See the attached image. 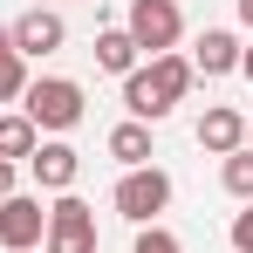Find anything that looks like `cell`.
<instances>
[{"instance_id":"6da1fadb","label":"cell","mask_w":253,"mask_h":253,"mask_svg":"<svg viewBox=\"0 0 253 253\" xmlns=\"http://www.w3.org/2000/svg\"><path fill=\"white\" fill-rule=\"evenodd\" d=\"M185 89H192V62L185 55H151V69L124 76V110L137 124H158V117H171L185 103Z\"/></svg>"},{"instance_id":"7a4b0ae2","label":"cell","mask_w":253,"mask_h":253,"mask_svg":"<svg viewBox=\"0 0 253 253\" xmlns=\"http://www.w3.org/2000/svg\"><path fill=\"white\" fill-rule=\"evenodd\" d=\"M21 117L35 130H76L83 124V83H69V76H42V83H28L21 89Z\"/></svg>"},{"instance_id":"3957f363","label":"cell","mask_w":253,"mask_h":253,"mask_svg":"<svg viewBox=\"0 0 253 253\" xmlns=\"http://www.w3.org/2000/svg\"><path fill=\"white\" fill-rule=\"evenodd\" d=\"M124 35L137 48H151V55H171V42L185 35V14H178V0H130Z\"/></svg>"},{"instance_id":"277c9868","label":"cell","mask_w":253,"mask_h":253,"mask_svg":"<svg viewBox=\"0 0 253 253\" xmlns=\"http://www.w3.org/2000/svg\"><path fill=\"white\" fill-rule=\"evenodd\" d=\"M171 206V178L158 165H137V171H124V185H117V212H124L130 226H151L158 212Z\"/></svg>"},{"instance_id":"5b68a950","label":"cell","mask_w":253,"mask_h":253,"mask_svg":"<svg viewBox=\"0 0 253 253\" xmlns=\"http://www.w3.org/2000/svg\"><path fill=\"white\" fill-rule=\"evenodd\" d=\"M42 240H48V253H96V212L62 192V199L48 206V233Z\"/></svg>"},{"instance_id":"8992f818","label":"cell","mask_w":253,"mask_h":253,"mask_svg":"<svg viewBox=\"0 0 253 253\" xmlns=\"http://www.w3.org/2000/svg\"><path fill=\"white\" fill-rule=\"evenodd\" d=\"M42 233H48L42 199H28V192L0 199V247H7V253H35V240H42Z\"/></svg>"},{"instance_id":"52a82bcc","label":"cell","mask_w":253,"mask_h":253,"mask_svg":"<svg viewBox=\"0 0 253 253\" xmlns=\"http://www.w3.org/2000/svg\"><path fill=\"white\" fill-rule=\"evenodd\" d=\"M7 35H14V55H21V62H28V55H55V48L69 42L62 14H48V7H28V14H21Z\"/></svg>"},{"instance_id":"ba28073f","label":"cell","mask_w":253,"mask_h":253,"mask_svg":"<svg viewBox=\"0 0 253 253\" xmlns=\"http://www.w3.org/2000/svg\"><path fill=\"white\" fill-rule=\"evenodd\" d=\"M199 144H206L212 158H233V151H247V117H240V110H226V103H212L206 117H199Z\"/></svg>"},{"instance_id":"9c48e42d","label":"cell","mask_w":253,"mask_h":253,"mask_svg":"<svg viewBox=\"0 0 253 253\" xmlns=\"http://www.w3.org/2000/svg\"><path fill=\"white\" fill-rule=\"evenodd\" d=\"M28 171H35V185H42V192H69V185H76V171H83V158H76L69 144H35Z\"/></svg>"},{"instance_id":"30bf717a","label":"cell","mask_w":253,"mask_h":253,"mask_svg":"<svg viewBox=\"0 0 253 253\" xmlns=\"http://www.w3.org/2000/svg\"><path fill=\"white\" fill-rule=\"evenodd\" d=\"M226 69H240V42L226 28H206L199 48H192V76H226Z\"/></svg>"},{"instance_id":"8fae6325","label":"cell","mask_w":253,"mask_h":253,"mask_svg":"<svg viewBox=\"0 0 253 253\" xmlns=\"http://www.w3.org/2000/svg\"><path fill=\"white\" fill-rule=\"evenodd\" d=\"M110 158H117V165H151V124H137V117H130V124H117L110 130Z\"/></svg>"},{"instance_id":"7c38bea8","label":"cell","mask_w":253,"mask_h":253,"mask_svg":"<svg viewBox=\"0 0 253 253\" xmlns=\"http://www.w3.org/2000/svg\"><path fill=\"white\" fill-rule=\"evenodd\" d=\"M96 69H110V76H130L137 69V42H130L124 28H103L96 35Z\"/></svg>"},{"instance_id":"4fadbf2b","label":"cell","mask_w":253,"mask_h":253,"mask_svg":"<svg viewBox=\"0 0 253 253\" xmlns=\"http://www.w3.org/2000/svg\"><path fill=\"white\" fill-rule=\"evenodd\" d=\"M35 144H42V130L28 124V117H0V158L14 165V158H35Z\"/></svg>"},{"instance_id":"5bb4252c","label":"cell","mask_w":253,"mask_h":253,"mask_svg":"<svg viewBox=\"0 0 253 253\" xmlns=\"http://www.w3.org/2000/svg\"><path fill=\"white\" fill-rule=\"evenodd\" d=\"M219 185H226L233 199H247V206H253V151H233V158L219 165Z\"/></svg>"},{"instance_id":"9a60e30c","label":"cell","mask_w":253,"mask_h":253,"mask_svg":"<svg viewBox=\"0 0 253 253\" xmlns=\"http://www.w3.org/2000/svg\"><path fill=\"white\" fill-rule=\"evenodd\" d=\"M21 89H28V69H21V55L7 48V55H0V103H14Z\"/></svg>"},{"instance_id":"2e32d148","label":"cell","mask_w":253,"mask_h":253,"mask_svg":"<svg viewBox=\"0 0 253 253\" xmlns=\"http://www.w3.org/2000/svg\"><path fill=\"white\" fill-rule=\"evenodd\" d=\"M130 253H185V247L171 240L165 226H144V233H137V247H130Z\"/></svg>"},{"instance_id":"e0dca14e","label":"cell","mask_w":253,"mask_h":253,"mask_svg":"<svg viewBox=\"0 0 253 253\" xmlns=\"http://www.w3.org/2000/svg\"><path fill=\"white\" fill-rule=\"evenodd\" d=\"M233 247H240V253H253V206L233 219Z\"/></svg>"},{"instance_id":"ac0fdd59","label":"cell","mask_w":253,"mask_h":253,"mask_svg":"<svg viewBox=\"0 0 253 253\" xmlns=\"http://www.w3.org/2000/svg\"><path fill=\"white\" fill-rule=\"evenodd\" d=\"M0 199H14V165L0 158Z\"/></svg>"},{"instance_id":"d6986e66","label":"cell","mask_w":253,"mask_h":253,"mask_svg":"<svg viewBox=\"0 0 253 253\" xmlns=\"http://www.w3.org/2000/svg\"><path fill=\"white\" fill-rule=\"evenodd\" d=\"M240 69H247V83H253V48H240Z\"/></svg>"},{"instance_id":"ffe728a7","label":"cell","mask_w":253,"mask_h":253,"mask_svg":"<svg viewBox=\"0 0 253 253\" xmlns=\"http://www.w3.org/2000/svg\"><path fill=\"white\" fill-rule=\"evenodd\" d=\"M240 21H247V28H253V0H240Z\"/></svg>"},{"instance_id":"44dd1931","label":"cell","mask_w":253,"mask_h":253,"mask_svg":"<svg viewBox=\"0 0 253 253\" xmlns=\"http://www.w3.org/2000/svg\"><path fill=\"white\" fill-rule=\"evenodd\" d=\"M7 48H14V35H7V28H0V55H7Z\"/></svg>"},{"instance_id":"7402d4cb","label":"cell","mask_w":253,"mask_h":253,"mask_svg":"<svg viewBox=\"0 0 253 253\" xmlns=\"http://www.w3.org/2000/svg\"><path fill=\"white\" fill-rule=\"evenodd\" d=\"M247 151H253V124H247Z\"/></svg>"}]
</instances>
